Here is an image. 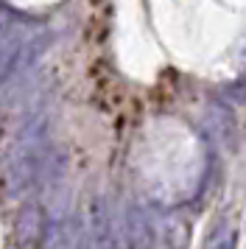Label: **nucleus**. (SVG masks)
<instances>
[{
    "label": "nucleus",
    "mask_w": 246,
    "mask_h": 249,
    "mask_svg": "<svg viewBox=\"0 0 246 249\" xmlns=\"http://www.w3.org/2000/svg\"><path fill=\"white\" fill-rule=\"evenodd\" d=\"M89 249H129L126 247V235H123V224L118 227L115 215H112L109 204L104 199H95L89 207Z\"/></svg>",
    "instance_id": "1"
},
{
    "label": "nucleus",
    "mask_w": 246,
    "mask_h": 249,
    "mask_svg": "<svg viewBox=\"0 0 246 249\" xmlns=\"http://www.w3.org/2000/svg\"><path fill=\"white\" fill-rule=\"evenodd\" d=\"M123 235L129 249H154V227L151 218L137 202H129L123 210Z\"/></svg>",
    "instance_id": "2"
},
{
    "label": "nucleus",
    "mask_w": 246,
    "mask_h": 249,
    "mask_svg": "<svg viewBox=\"0 0 246 249\" xmlns=\"http://www.w3.org/2000/svg\"><path fill=\"white\" fill-rule=\"evenodd\" d=\"M45 235V210L39 204H25L14 221V241L20 249H31Z\"/></svg>",
    "instance_id": "3"
},
{
    "label": "nucleus",
    "mask_w": 246,
    "mask_h": 249,
    "mask_svg": "<svg viewBox=\"0 0 246 249\" xmlns=\"http://www.w3.org/2000/svg\"><path fill=\"white\" fill-rule=\"evenodd\" d=\"M84 244V232H81V224L73 221V218H62L56 221L42 238V247L39 249H81Z\"/></svg>",
    "instance_id": "4"
},
{
    "label": "nucleus",
    "mask_w": 246,
    "mask_h": 249,
    "mask_svg": "<svg viewBox=\"0 0 246 249\" xmlns=\"http://www.w3.org/2000/svg\"><path fill=\"white\" fill-rule=\"evenodd\" d=\"M168 249H188L190 244V224L188 221H171L165 230Z\"/></svg>",
    "instance_id": "5"
},
{
    "label": "nucleus",
    "mask_w": 246,
    "mask_h": 249,
    "mask_svg": "<svg viewBox=\"0 0 246 249\" xmlns=\"http://www.w3.org/2000/svg\"><path fill=\"white\" fill-rule=\"evenodd\" d=\"M210 249H238V230L235 227H224L221 232L212 238Z\"/></svg>",
    "instance_id": "6"
}]
</instances>
